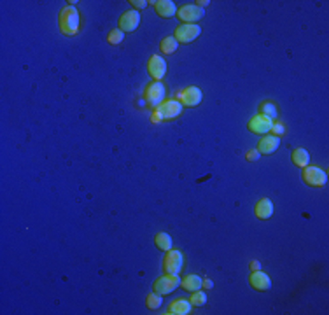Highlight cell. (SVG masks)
Instances as JSON below:
<instances>
[{
	"mask_svg": "<svg viewBox=\"0 0 329 315\" xmlns=\"http://www.w3.org/2000/svg\"><path fill=\"white\" fill-rule=\"evenodd\" d=\"M182 266H184V256L180 251H167L165 254V259H163V270L165 273H170V275H179L182 272Z\"/></svg>",
	"mask_w": 329,
	"mask_h": 315,
	"instance_id": "cell-2",
	"label": "cell"
},
{
	"mask_svg": "<svg viewBox=\"0 0 329 315\" xmlns=\"http://www.w3.org/2000/svg\"><path fill=\"white\" fill-rule=\"evenodd\" d=\"M291 159H293V163L296 166H299V168H305V166H308V163H310V154H308L307 149L298 147V149L293 151V156H291Z\"/></svg>",
	"mask_w": 329,
	"mask_h": 315,
	"instance_id": "cell-19",
	"label": "cell"
},
{
	"mask_svg": "<svg viewBox=\"0 0 329 315\" xmlns=\"http://www.w3.org/2000/svg\"><path fill=\"white\" fill-rule=\"evenodd\" d=\"M201 89L196 88V86H187V88H184L182 91H179L175 95V100H179L182 105H186V107H196V105H200L201 102Z\"/></svg>",
	"mask_w": 329,
	"mask_h": 315,
	"instance_id": "cell-5",
	"label": "cell"
},
{
	"mask_svg": "<svg viewBox=\"0 0 329 315\" xmlns=\"http://www.w3.org/2000/svg\"><path fill=\"white\" fill-rule=\"evenodd\" d=\"M154 7L161 18H174L177 14V6L172 0H156Z\"/></svg>",
	"mask_w": 329,
	"mask_h": 315,
	"instance_id": "cell-15",
	"label": "cell"
},
{
	"mask_svg": "<svg viewBox=\"0 0 329 315\" xmlns=\"http://www.w3.org/2000/svg\"><path fill=\"white\" fill-rule=\"evenodd\" d=\"M271 135H275V137H278L280 138L284 133H286V126L282 125V123H278V121H273V125H271Z\"/></svg>",
	"mask_w": 329,
	"mask_h": 315,
	"instance_id": "cell-26",
	"label": "cell"
},
{
	"mask_svg": "<svg viewBox=\"0 0 329 315\" xmlns=\"http://www.w3.org/2000/svg\"><path fill=\"white\" fill-rule=\"evenodd\" d=\"M271 125H273V121H271L270 117L263 116V114H256V116H254L252 119L249 121V125H247V128H249L252 133H257V135H268V133H270V130H271Z\"/></svg>",
	"mask_w": 329,
	"mask_h": 315,
	"instance_id": "cell-11",
	"label": "cell"
},
{
	"mask_svg": "<svg viewBox=\"0 0 329 315\" xmlns=\"http://www.w3.org/2000/svg\"><path fill=\"white\" fill-rule=\"evenodd\" d=\"M60 30L63 35H76L81 27V14L74 6H65L58 18Z\"/></svg>",
	"mask_w": 329,
	"mask_h": 315,
	"instance_id": "cell-1",
	"label": "cell"
},
{
	"mask_svg": "<svg viewBox=\"0 0 329 315\" xmlns=\"http://www.w3.org/2000/svg\"><path fill=\"white\" fill-rule=\"evenodd\" d=\"M259 158H261V154H259L257 149L247 151V154H245V159H247V161H257Z\"/></svg>",
	"mask_w": 329,
	"mask_h": 315,
	"instance_id": "cell-27",
	"label": "cell"
},
{
	"mask_svg": "<svg viewBox=\"0 0 329 315\" xmlns=\"http://www.w3.org/2000/svg\"><path fill=\"white\" fill-rule=\"evenodd\" d=\"M146 305H147V308H151V310H158V308H161V305H163V298H161V294H158V293H151L149 296H147V300H146Z\"/></svg>",
	"mask_w": 329,
	"mask_h": 315,
	"instance_id": "cell-23",
	"label": "cell"
},
{
	"mask_svg": "<svg viewBox=\"0 0 329 315\" xmlns=\"http://www.w3.org/2000/svg\"><path fill=\"white\" fill-rule=\"evenodd\" d=\"M123 40H125V32L119 30V28H116V30H110L109 35H107V42L112 44V46H118V44H121Z\"/></svg>",
	"mask_w": 329,
	"mask_h": 315,
	"instance_id": "cell-24",
	"label": "cell"
},
{
	"mask_svg": "<svg viewBox=\"0 0 329 315\" xmlns=\"http://www.w3.org/2000/svg\"><path fill=\"white\" fill-rule=\"evenodd\" d=\"M182 107H184V105L180 104L179 100L172 98V100L161 102V104H159L154 110H158V112L161 114V117L165 121V119H175V117H179L180 114H182Z\"/></svg>",
	"mask_w": 329,
	"mask_h": 315,
	"instance_id": "cell-9",
	"label": "cell"
},
{
	"mask_svg": "<svg viewBox=\"0 0 329 315\" xmlns=\"http://www.w3.org/2000/svg\"><path fill=\"white\" fill-rule=\"evenodd\" d=\"M278 146H280V138L278 137H275V135H271V133L263 135V138L257 144V151H259V154H271L278 149Z\"/></svg>",
	"mask_w": 329,
	"mask_h": 315,
	"instance_id": "cell-14",
	"label": "cell"
},
{
	"mask_svg": "<svg viewBox=\"0 0 329 315\" xmlns=\"http://www.w3.org/2000/svg\"><path fill=\"white\" fill-rule=\"evenodd\" d=\"M159 49L165 55H174V53L179 49V42H177L175 37H165V39L159 42Z\"/></svg>",
	"mask_w": 329,
	"mask_h": 315,
	"instance_id": "cell-21",
	"label": "cell"
},
{
	"mask_svg": "<svg viewBox=\"0 0 329 315\" xmlns=\"http://www.w3.org/2000/svg\"><path fill=\"white\" fill-rule=\"evenodd\" d=\"M165 95H167V89H165V86L159 83V81L151 83L146 88V91H144V98H146V102L154 109L158 107L161 102H165Z\"/></svg>",
	"mask_w": 329,
	"mask_h": 315,
	"instance_id": "cell-4",
	"label": "cell"
},
{
	"mask_svg": "<svg viewBox=\"0 0 329 315\" xmlns=\"http://www.w3.org/2000/svg\"><path fill=\"white\" fill-rule=\"evenodd\" d=\"M189 301H191L193 306H205V305H207V294L198 289V291L191 293V298H189Z\"/></svg>",
	"mask_w": 329,
	"mask_h": 315,
	"instance_id": "cell-25",
	"label": "cell"
},
{
	"mask_svg": "<svg viewBox=\"0 0 329 315\" xmlns=\"http://www.w3.org/2000/svg\"><path fill=\"white\" fill-rule=\"evenodd\" d=\"M161 121H163L161 114H159L158 110H154V112L151 114V123H153V125H158V123H161Z\"/></svg>",
	"mask_w": 329,
	"mask_h": 315,
	"instance_id": "cell-29",
	"label": "cell"
},
{
	"mask_svg": "<svg viewBox=\"0 0 329 315\" xmlns=\"http://www.w3.org/2000/svg\"><path fill=\"white\" fill-rule=\"evenodd\" d=\"M203 14H205L203 9H201L200 6H196V4H187V6H182L177 9V16H179L180 21L191 23V25L200 21V19L203 18Z\"/></svg>",
	"mask_w": 329,
	"mask_h": 315,
	"instance_id": "cell-8",
	"label": "cell"
},
{
	"mask_svg": "<svg viewBox=\"0 0 329 315\" xmlns=\"http://www.w3.org/2000/svg\"><path fill=\"white\" fill-rule=\"evenodd\" d=\"M201 34V28L198 27V25H191V23H184V25H180V27H177L175 28V39H177V42H184V44H187V42H193L195 39H198Z\"/></svg>",
	"mask_w": 329,
	"mask_h": 315,
	"instance_id": "cell-7",
	"label": "cell"
},
{
	"mask_svg": "<svg viewBox=\"0 0 329 315\" xmlns=\"http://www.w3.org/2000/svg\"><path fill=\"white\" fill-rule=\"evenodd\" d=\"M138 25H140V14H138V11H135V9L125 12V14L119 18V30H123V32L137 30Z\"/></svg>",
	"mask_w": 329,
	"mask_h": 315,
	"instance_id": "cell-13",
	"label": "cell"
},
{
	"mask_svg": "<svg viewBox=\"0 0 329 315\" xmlns=\"http://www.w3.org/2000/svg\"><path fill=\"white\" fill-rule=\"evenodd\" d=\"M179 285H180L179 275H170V273H165L163 277H159V279L154 282V293L165 296V294L174 293Z\"/></svg>",
	"mask_w": 329,
	"mask_h": 315,
	"instance_id": "cell-6",
	"label": "cell"
},
{
	"mask_svg": "<svg viewBox=\"0 0 329 315\" xmlns=\"http://www.w3.org/2000/svg\"><path fill=\"white\" fill-rule=\"evenodd\" d=\"M250 270H252V272H256V270H261V263H259L257 259L250 261Z\"/></svg>",
	"mask_w": 329,
	"mask_h": 315,
	"instance_id": "cell-30",
	"label": "cell"
},
{
	"mask_svg": "<svg viewBox=\"0 0 329 315\" xmlns=\"http://www.w3.org/2000/svg\"><path fill=\"white\" fill-rule=\"evenodd\" d=\"M193 305L189 300H175L172 301L170 306H168V315H187L191 313Z\"/></svg>",
	"mask_w": 329,
	"mask_h": 315,
	"instance_id": "cell-16",
	"label": "cell"
},
{
	"mask_svg": "<svg viewBox=\"0 0 329 315\" xmlns=\"http://www.w3.org/2000/svg\"><path fill=\"white\" fill-rule=\"evenodd\" d=\"M180 285H182V289H186V291L195 293L203 287V279H201L200 275H187L180 280Z\"/></svg>",
	"mask_w": 329,
	"mask_h": 315,
	"instance_id": "cell-18",
	"label": "cell"
},
{
	"mask_svg": "<svg viewBox=\"0 0 329 315\" xmlns=\"http://www.w3.org/2000/svg\"><path fill=\"white\" fill-rule=\"evenodd\" d=\"M203 287H205V289H212V287H214V282H212L210 279H205V280H203Z\"/></svg>",
	"mask_w": 329,
	"mask_h": 315,
	"instance_id": "cell-31",
	"label": "cell"
},
{
	"mask_svg": "<svg viewBox=\"0 0 329 315\" xmlns=\"http://www.w3.org/2000/svg\"><path fill=\"white\" fill-rule=\"evenodd\" d=\"M249 284L252 285L256 291H270L271 289V279L268 277V273L256 270L249 275Z\"/></svg>",
	"mask_w": 329,
	"mask_h": 315,
	"instance_id": "cell-12",
	"label": "cell"
},
{
	"mask_svg": "<svg viewBox=\"0 0 329 315\" xmlns=\"http://www.w3.org/2000/svg\"><path fill=\"white\" fill-rule=\"evenodd\" d=\"M154 242H156V247H158L159 251H163V252L170 251L172 244H174V242H172V236L168 235V233H165V231H159L158 235H156Z\"/></svg>",
	"mask_w": 329,
	"mask_h": 315,
	"instance_id": "cell-20",
	"label": "cell"
},
{
	"mask_svg": "<svg viewBox=\"0 0 329 315\" xmlns=\"http://www.w3.org/2000/svg\"><path fill=\"white\" fill-rule=\"evenodd\" d=\"M256 215L257 219H270L273 215V202L270 198H261L256 203Z\"/></svg>",
	"mask_w": 329,
	"mask_h": 315,
	"instance_id": "cell-17",
	"label": "cell"
},
{
	"mask_svg": "<svg viewBox=\"0 0 329 315\" xmlns=\"http://www.w3.org/2000/svg\"><path fill=\"white\" fill-rule=\"evenodd\" d=\"M168 67H167V61H165L159 55H153L147 61V72H149V76L153 77L154 81H161L165 77V74H167Z\"/></svg>",
	"mask_w": 329,
	"mask_h": 315,
	"instance_id": "cell-10",
	"label": "cell"
},
{
	"mask_svg": "<svg viewBox=\"0 0 329 315\" xmlns=\"http://www.w3.org/2000/svg\"><path fill=\"white\" fill-rule=\"evenodd\" d=\"M301 177L305 184L312 187H322L327 182V174L322 168H319V166H305Z\"/></svg>",
	"mask_w": 329,
	"mask_h": 315,
	"instance_id": "cell-3",
	"label": "cell"
},
{
	"mask_svg": "<svg viewBox=\"0 0 329 315\" xmlns=\"http://www.w3.org/2000/svg\"><path fill=\"white\" fill-rule=\"evenodd\" d=\"M259 114H263V116L270 117L271 121L277 119L278 116V110H277V105L271 104V102H263L261 107H259Z\"/></svg>",
	"mask_w": 329,
	"mask_h": 315,
	"instance_id": "cell-22",
	"label": "cell"
},
{
	"mask_svg": "<svg viewBox=\"0 0 329 315\" xmlns=\"http://www.w3.org/2000/svg\"><path fill=\"white\" fill-rule=\"evenodd\" d=\"M131 6H133V9L135 11H140V9H146L147 7V4L149 2H146V0H131Z\"/></svg>",
	"mask_w": 329,
	"mask_h": 315,
	"instance_id": "cell-28",
	"label": "cell"
}]
</instances>
